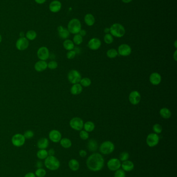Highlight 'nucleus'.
I'll return each mask as SVG.
<instances>
[{"instance_id":"4c0bfd02","label":"nucleus","mask_w":177,"mask_h":177,"mask_svg":"<svg viewBox=\"0 0 177 177\" xmlns=\"http://www.w3.org/2000/svg\"><path fill=\"white\" fill-rule=\"evenodd\" d=\"M153 130L155 134H160L162 132V126H161V125L160 124H155L153 126Z\"/></svg>"},{"instance_id":"c756f323","label":"nucleus","mask_w":177,"mask_h":177,"mask_svg":"<svg viewBox=\"0 0 177 177\" xmlns=\"http://www.w3.org/2000/svg\"><path fill=\"white\" fill-rule=\"evenodd\" d=\"M60 145L65 149H69L72 146V141L67 138H63L60 141Z\"/></svg>"},{"instance_id":"393cba45","label":"nucleus","mask_w":177,"mask_h":177,"mask_svg":"<svg viewBox=\"0 0 177 177\" xmlns=\"http://www.w3.org/2000/svg\"><path fill=\"white\" fill-rule=\"evenodd\" d=\"M69 167L71 170L73 171H77L79 168V163L76 159L71 160L68 163Z\"/></svg>"},{"instance_id":"13d9d810","label":"nucleus","mask_w":177,"mask_h":177,"mask_svg":"<svg viewBox=\"0 0 177 177\" xmlns=\"http://www.w3.org/2000/svg\"><path fill=\"white\" fill-rule=\"evenodd\" d=\"M175 47L176 48H177V41H175Z\"/></svg>"},{"instance_id":"5fc2aeb1","label":"nucleus","mask_w":177,"mask_h":177,"mask_svg":"<svg viewBox=\"0 0 177 177\" xmlns=\"http://www.w3.org/2000/svg\"><path fill=\"white\" fill-rule=\"evenodd\" d=\"M122 2H124V3H129L131 2L132 0H122Z\"/></svg>"},{"instance_id":"864d4df0","label":"nucleus","mask_w":177,"mask_h":177,"mask_svg":"<svg viewBox=\"0 0 177 177\" xmlns=\"http://www.w3.org/2000/svg\"><path fill=\"white\" fill-rule=\"evenodd\" d=\"M104 32H105V33L106 34L109 33V32H110V28H105V30H104Z\"/></svg>"},{"instance_id":"b1692460","label":"nucleus","mask_w":177,"mask_h":177,"mask_svg":"<svg viewBox=\"0 0 177 177\" xmlns=\"http://www.w3.org/2000/svg\"><path fill=\"white\" fill-rule=\"evenodd\" d=\"M98 143L96 140L92 139L88 141L87 143V148L90 151H96L98 149Z\"/></svg>"},{"instance_id":"ea45409f","label":"nucleus","mask_w":177,"mask_h":177,"mask_svg":"<svg viewBox=\"0 0 177 177\" xmlns=\"http://www.w3.org/2000/svg\"><path fill=\"white\" fill-rule=\"evenodd\" d=\"M79 137L82 140H86L89 138L90 135L87 132H86L85 130H80V132H79Z\"/></svg>"},{"instance_id":"a19ab883","label":"nucleus","mask_w":177,"mask_h":177,"mask_svg":"<svg viewBox=\"0 0 177 177\" xmlns=\"http://www.w3.org/2000/svg\"><path fill=\"white\" fill-rule=\"evenodd\" d=\"M58 66V63L55 61H51L48 63H47V67L51 70H55L57 68Z\"/></svg>"},{"instance_id":"f3484780","label":"nucleus","mask_w":177,"mask_h":177,"mask_svg":"<svg viewBox=\"0 0 177 177\" xmlns=\"http://www.w3.org/2000/svg\"><path fill=\"white\" fill-rule=\"evenodd\" d=\"M61 3L58 0H53L49 5V11L53 13H57L61 10Z\"/></svg>"},{"instance_id":"a18cd8bd","label":"nucleus","mask_w":177,"mask_h":177,"mask_svg":"<svg viewBox=\"0 0 177 177\" xmlns=\"http://www.w3.org/2000/svg\"><path fill=\"white\" fill-rule=\"evenodd\" d=\"M79 155L82 158H85L87 156V152L84 150H81L79 151Z\"/></svg>"},{"instance_id":"09e8293b","label":"nucleus","mask_w":177,"mask_h":177,"mask_svg":"<svg viewBox=\"0 0 177 177\" xmlns=\"http://www.w3.org/2000/svg\"><path fill=\"white\" fill-rule=\"evenodd\" d=\"M36 166L38 168H42L43 167V163L41 162V161H38L36 162Z\"/></svg>"},{"instance_id":"2eb2a0df","label":"nucleus","mask_w":177,"mask_h":177,"mask_svg":"<svg viewBox=\"0 0 177 177\" xmlns=\"http://www.w3.org/2000/svg\"><path fill=\"white\" fill-rule=\"evenodd\" d=\"M49 138L54 143H58L60 142L62 138V135L59 130H53L49 133L48 135Z\"/></svg>"},{"instance_id":"cd10ccee","label":"nucleus","mask_w":177,"mask_h":177,"mask_svg":"<svg viewBox=\"0 0 177 177\" xmlns=\"http://www.w3.org/2000/svg\"><path fill=\"white\" fill-rule=\"evenodd\" d=\"M63 46L64 47V49L68 51L72 50L74 48V44L73 42L72 41L66 39H65V41L63 43Z\"/></svg>"},{"instance_id":"49530a36","label":"nucleus","mask_w":177,"mask_h":177,"mask_svg":"<svg viewBox=\"0 0 177 177\" xmlns=\"http://www.w3.org/2000/svg\"><path fill=\"white\" fill-rule=\"evenodd\" d=\"M24 177H36V176L35 175L34 173H32V172H30V173H28L26 174Z\"/></svg>"},{"instance_id":"c9c22d12","label":"nucleus","mask_w":177,"mask_h":177,"mask_svg":"<svg viewBox=\"0 0 177 177\" xmlns=\"http://www.w3.org/2000/svg\"><path fill=\"white\" fill-rule=\"evenodd\" d=\"M34 174L37 177H44L46 175V171L42 168H38L35 171Z\"/></svg>"},{"instance_id":"bb28decb","label":"nucleus","mask_w":177,"mask_h":177,"mask_svg":"<svg viewBox=\"0 0 177 177\" xmlns=\"http://www.w3.org/2000/svg\"><path fill=\"white\" fill-rule=\"evenodd\" d=\"M160 116L165 119H168L171 116L170 110L166 107L162 108L160 111Z\"/></svg>"},{"instance_id":"20e7f679","label":"nucleus","mask_w":177,"mask_h":177,"mask_svg":"<svg viewBox=\"0 0 177 177\" xmlns=\"http://www.w3.org/2000/svg\"><path fill=\"white\" fill-rule=\"evenodd\" d=\"M70 33L77 34L81 30L82 26L79 20L74 18L71 20L68 24V29Z\"/></svg>"},{"instance_id":"603ef678","label":"nucleus","mask_w":177,"mask_h":177,"mask_svg":"<svg viewBox=\"0 0 177 177\" xmlns=\"http://www.w3.org/2000/svg\"><path fill=\"white\" fill-rule=\"evenodd\" d=\"M177 50H176V51H175V52H174V54H173V58L174 59V60L176 61H177Z\"/></svg>"},{"instance_id":"ddd939ff","label":"nucleus","mask_w":177,"mask_h":177,"mask_svg":"<svg viewBox=\"0 0 177 177\" xmlns=\"http://www.w3.org/2000/svg\"><path fill=\"white\" fill-rule=\"evenodd\" d=\"M49 50L45 46L40 47L37 51L38 58L40 60L46 61L49 58Z\"/></svg>"},{"instance_id":"6e6d98bb","label":"nucleus","mask_w":177,"mask_h":177,"mask_svg":"<svg viewBox=\"0 0 177 177\" xmlns=\"http://www.w3.org/2000/svg\"><path fill=\"white\" fill-rule=\"evenodd\" d=\"M20 37H24V32H20Z\"/></svg>"},{"instance_id":"dca6fc26","label":"nucleus","mask_w":177,"mask_h":177,"mask_svg":"<svg viewBox=\"0 0 177 177\" xmlns=\"http://www.w3.org/2000/svg\"><path fill=\"white\" fill-rule=\"evenodd\" d=\"M101 42L98 38H92L88 43V47L92 50H97L101 47Z\"/></svg>"},{"instance_id":"58836bf2","label":"nucleus","mask_w":177,"mask_h":177,"mask_svg":"<svg viewBox=\"0 0 177 177\" xmlns=\"http://www.w3.org/2000/svg\"><path fill=\"white\" fill-rule=\"evenodd\" d=\"M119 158H120L119 160L120 161H122V162L128 160V159L129 158V154L127 152H123L120 154Z\"/></svg>"},{"instance_id":"a211bd4d","label":"nucleus","mask_w":177,"mask_h":177,"mask_svg":"<svg viewBox=\"0 0 177 177\" xmlns=\"http://www.w3.org/2000/svg\"><path fill=\"white\" fill-rule=\"evenodd\" d=\"M150 83L154 85H157L160 84L162 81L161 75L158 73L154 72L152 73L149 77Z\"/></svg>"},{"instance_id":"c85d7f7f","label":"nucleus","mask_w":177,"mask_h":177,"mask_svg":"<svg viewBox=\"0 0 177 177\" xmlns=\"http://www.w3.org/2000/svg\"><path fill=\"white\" fill-rule=\"evenodd\" d=\"M83 128L84 130L87 132H92L95 130V125L92 121L86 122L84 123Z\"/></svg>"},{"instance_id":"4be33fe9","label":"nucleus","mask_w":177,"mask_h":177,"mask_svg":"<svg viewBox=\"0 0 177 177\" xmlns=\"http://www.w3.org/2000/svg\"><path fill=\"white\" fill-rule=\"evenodd\" d=\"M83 91V87L79 83L73 85L70 89L71 94L74 95H77L81 94Z\"/></svg>"},{"instance_id":"72a5a7b5","label":"nucleus","mask_w":177,"mask_h":177,"mask_svg":"<svg viewBox=\"0 0 177 177\" xmlns=\"http://www.w3.org/2000/svg\"><path fill=\"white\" fill-rule=\"evenodd\" d=\"M118 52L115 49H110L108 50L107 52V56L110 59H114L118 56Z\"/></svg>"},{"instance_id":"39448f33","label":"nucleus","mask_w":177,"mask_h":177,"mask_svg":"<svg viewBox=\"0 0 177 177\" xmlns=\"http://www.w3.org/2000/svg\"><path fill=\"white\" fill-rule=\"evenodd\" d=\"M115 150V145L110 141H105L101 144L99 147L100 153L104 155H109L113 153Z\"/></svg>"},{"instance_id":"423d86ee","label":"nucleus","mask_w":177,"mask_h":177,"mask_svg":"<svg viewBox=\"0 0 177 177\" xmlns=\"http://www.w3.org/2000/svg\"><path fill=\"white\" fill-rule=\"evenodd\" d=\"M81 79V75L78 70H72L69 72L68 79L69 81L73 85L79 83Z\"/></svg>"},{"instance_id":"0eeeda50","label":"nucleus","mask_w":177,"mask_h":177,"mask_svg":"<svg viewBox=\"0 0 177 177\" xmlns=\"http://www.w3.org/2000/svg\"><path fill=\"white\" fill-rule=\"evenodd\" d=\"M69 124L71 128L77 131H80L83 128V120L79 117L72 118L69 122Z\"/></svg>"},{"instance_id":"e433bc0d","label":"nucleus","mask_w":177,"mask_h":177,"mask_svg":"<svg viewBox=\"0 0 177 177\" xmlns=\"http://www.w3.org/2000/svg\"><path fill=\"white\" fill-rule=\"evenodd\" d=\"M114 41L113 37L110 33L105 34L104 37V41L107 44H111L113 43Z\"/></svg>"},{"instance_id":"3c124183","label":"nucleus","mask_w":177,"mask_h":177,"mask_svg":"<svg viewBox=\"0 0 177 177\" xmlns=\"http://www.w3.org/2000/svg\"><path fill=\"white\" fill-rule=\"evenodd\" d=\"M79 35H81L82 37H84V36H85L86 35V31L85 30H82L81 29V30L79 31Z\"/></svg>"},{"instance_id":"7ed1b4c3","label":"nucleus","mask_w":177,"mask_h":177,"mask_svg":"<svg viewBox=\"0 0 177 177\" xmlns=\"http://www.w3.org/2000/svg\"><path fill=\"white\" fill-rule=\"evenodd\" d=\"M110 33L113 37L121 38L124 36L125 34V29L124 26L121 24H113L110 28Z\"/></svg>"},{"instance_id":"f704fd0d","label":"nucleus","mask_w":177,"mask_h":177,"mask_svg":"<svg viewBox=\"0 0 177 177\" xmlns=\"http://www.w3.org/2000/svg\"><path fill=\"white\" fill-rule=\"evenodd\" d=\"M91 83H92L91 80L89 78H87V77L82 78L81 80H80V82H79V84L82 87H89V86L91 85Z\"/></svg>"},{"instance_id":"1a4fd4ad","label":"nucleus","mask_w":177,"mask_h":177,"mask_svg":"<svg viewBox=\"0 0 177 177\" xmlns=\"http://www.w3.org/2000/svg\"><path fill=\"white\" fill-rule=\"evenodd\" d=\"M26 142V138L24 135L16 134L12 138V143L16 147H20L24 145Z\"/></svg>"},{"instance_id":"4d7b16f0","label":"nucleus","mask_w":177,"mask_h":177,"mask_svg":"<svg viewBox=\"0 0 177 177\" xmlns=\"http://www.w3.org/2000/svg\"><path fill=\"white\" fill-rule=\"evenodd\" d=\"M2 37L1 35L0 34V44L2 42Z\"/></svg>"},{"instance_id":"2f4dec72","label":"nucleus","mask_w":177,"mask_h":177,"mask_svg":"<svg viewBox=\"0 0 177 177\" xmlns=\"http://www.w3.org/2000/svg\"><path fill=\"white\" fill-rule=\"evenodd\" d=\"M36 37H37V33L35 31L29 30L26 33L25 37L28 39V41H33L36 39Z\"/></svg>"},{"instance_id":"7c9ffc66","label":"nucleus","mask_w":177,"mask_h":177,"mask_svg":"<svg viewBox=\"0 0 177 177\" xmlns=\"http://www.w3.org/2000/svg\"><path fill=\"white\" fill-rule=\"evenodd\" d=\"M36 156L40 160H45L48 156V151L46 149H40L37 152Z\"/></svg>"},{"instance_id":"5701e85b","label":"nucleus","mask_w":177,"mask_h":177,"mask_svg":"<svg viewBox=\"0 0 177 177\" xmlns=\"http://www.w3.org/2000/svg\"><path fill=\"white\" fill-rule=\"evenodd\" d=\"M49 140L46 138H41L37 143V146L39 149H46L49 145Z\"/></svg>"},{"instance_id":"37998d69","label":"nucleus","mask_w":177,"mask_h":177,"mask_svg":"<svg viewBox=\"0 0 177 177\" xmlns=\"http://www.w3.org/2000/svg\"><path fill=\"white\" fill-rule=\"evenodd\" d=\"M34 133L32 130H27L24 133V134L25 138L26 139H28L32 138L34 136Z\"/></svg>"},{"instance_id":"f8f14e48","label":"nucleus","mask_w":177,"mask_h":177,"mask_svg":"<svg viewBox=\"0 0 177 177\" xmlns=\"http://www.w3.org/2000/svg\"><path fill=\"white\" fill-rule=\"evenodd\" d=\"M131 48L129 45L126 44H123L120 45L117 50L118 54H119L120 56L123 57L129 56L130 54H131Z\"/></svg>"},{"instance_id":"8fccbe9b","label":"nucleus","mask_w":177,"mask_h":177,"mask_svg":"<svg viewBox=\"0 0 177 177\" xmlns=\"http://www.w3.org/2000/svg\"><path fill=\"white\" fill-rule=\"evenodd\" d=\"M34 1L37 4H43L46 1V0H34Z\"/></svg>"},{"instance_id":"aec40b11","label":"nucleus","mask_w":177,"mask_h":177,"mask_svg":"<svg viewBox=\"0 0 177 177\" xmlns=\"http://www.w3.org/2000/svg\"><path fill=\"white\" fill-rule=\"evenodd\" d=\"M58 32L59 36L61 39H66L70 36V32L67 29L64 28L62 26L58 27Z\"/></svg>"},{"instance_id":"473e14b6","label":"nucleus","mask_w":177,"mask_h":177,"mask_svg":"<svg viewBox=\"0 0 177 177\" xmlns=\"http://www.w3.org/2000/svg\"><path fill=\"white\" fill-rule=\"evenodd\" d=\"M83 37L79 34H75L74 37H73V42L74 44L77 45H79L83 43Z\"/></svg>"},{"instance_id":"c03bdc74","label":"nucleus","mask_w":177,"mask_h":177,"mask_svg":"<svg viewBox=\"0 0 177 177\" xmlns=\"http://www.w3.org/2000/svg\"><path fill=\"white\" fill-rule=\"evenodd\" d=\"M76 54H77V53L74 50H70V51H68V52L66 53V58L69 60H72L75 57Z\"/></svg>"},{"instance_id":"a878e982","label":"nucleus","mask_w":177,"mask_h":177,"mask_svg":"<svg viewBox=\"0 0 177 177\" xmlns=\"http://www.w3.org/2000/svg\"><path fill=\"white\" fill-rule=\"evenodd\" d=\"M84 21L88 26H92L95 22V18L91 14H87L85 16Z\"/></svg>"},{"instance_id":"9d476101","label":"nucleus","mask_w":177,"mask_h":177,"mask_svg":"<svg viewBox=\"0 0 177 177\" xmlns=\"http://www.w3.org/2000/svg\"><path fill=\"white\" fill-rule=\"evenodd\" d=\"M107 166L110 171H115L121 167V162L119 159L112 158L108 161Z\"/></svg>"},{"instance_id":"6ab92c4d","label":"nucleus","mask_w":177,"mask_h":177,"mask_svg":"<svg viewBox=\"0 0 177 177\" xmlns=\"http://www.w3.org/2000/svg\"><path fill=\"white\" fill-rule=\"evenodd\" d=\"M47 68V63L46 61L39 60L34 64V69L38 72H42Z\"/></svg>"},{"instance_id":"f257e3e1","label":"nucleus","mask_w":177,"mask_h":177,"mask_svg":"<svg viewBox=\"0 0 177 177\" xmlns=\"http://www.w3.org/2000/svg\"><path fill=\"white\" fill-rule=\"evenodd\" d=\"M86 165L90 171L97 172L102 170L105 165V160L100 153H95L89 156L86 161Z\"/></svg>"},{"instance_id":"9b49d317","label":"nucleus","mask_w":177,"mask_h":177,"mask_svg":"<svg viewBox=\"0 0 177 177\" xmlns=\"http://www.w3.org/2000/svg\"><path fill=\"white\" fill-rule=\"evenodd\" d=\"M29 46V41L25 37H20L16 43V47L19 51H24L28 48Z\"/></svg>"},{"instance_id":"de8ad7c7","label":"nucleus","mask_w":177,"mask_h":177,"mask_svg":"<svg viewBox=\"0 0 177 177\" xmlns=\"http://www.w3.org/2000/svg\"><path fill=\"white\" fill-rule=\"evenodd\" d=\"M55 153V151L53 149H51L48 151V156H54Z\"/></svg>"},{"instance_id":"6e6552de","label":"nucleus","mask_w":177,"mask_h":177,"mask_svg":"<svg viewBox=\"0 0 177 177\" xmlns=\"http://www.w3.org/2000/svg\"><path fill=\"white\" fill-rule=\"evenodd\" d=\"M160 141V137L155 133H151L147 135L146 143L150 147H154L158 145Z\"/></svg>"},{"instance_id":"f03ea898","label":"nucleus","mask_w":177,"mask_h":177,"mask_svg":"<svg viewBox=\"0 0 177 177\" xmlns=\"http://www.w3.org/2000/svg\"><path fill=\"white\" fill-rule=\"evenodd\" d=\"M44 165L50 171H57L60 167V161L55 156H48L45 159Z\"/></svg>"},{"instance_id":"4468645a","label":"nucleus","mask_w":177,"mask_h":177,"mask_svg":"<svg viewBox=\"0 0 177 177\" xmlns=\"http://www.w3.org/2000/svg\"><path fill=\"white\" fill-rule=\"evenodd\" d=\"M129 100L133 105L138 104L141 100V95L138 91H133L131 92L129 95Z\"/></svg>"},{"instance_id":"412c9836","label":"nucleus","mask_w":177,"mask_h":177,"mask_svg":"<svg viewBox=\"0 0 177 177\" xmlns=\"http://www.w3.org/2000/svg\"><path fill=\"white\" fill-rule=\"evenodd\" d=\"M122 169L125 171L129 172L134 169V163L130 161L127 160L123 162L121 164Z\"/></svg>"},{"instance_id":"79ce46f5","label":"nucleus","mask_w":177,"mask_h":177,"mask_svg":"<svg viewBox=\"0 0 177 177\" xmlns=\"http://www.w3.org/2000/svg\"><path fill=\"white\" fill-rule=\"evenodd\" d=\"M114 177H126V173L125 171H123V169H119L116 171H115V173H114Z\"/></svg>"}]
</instances>
